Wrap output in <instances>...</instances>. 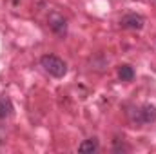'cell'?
<instances>
[{"instance_id":"8992f818","label":"cell","mask_w":156,"mask_h":154,"mask_svg":"<svg viewBox=\"0 0 156 154\" xmlns=\"http://www.w3.org/2000/svg\"><path fill=\"white\" fill-rule=\"evenodd\" d=\"M98 140L96 138H89V140H85V142H82L80 145H78V151L80 152H98Z\"/></svg>"},{"instance_id":"3957f363","label":"cell","mask_w":156,"mask_h":154,"mask_svg":"<svg viewBox=\"0 0 156 154\" xmlns=\"http://www.w3.org/2000/svg\"><path fill=\"white\" fill-rule=\"evenodd\" d=\"M144 24H145V18L142 15H136V13H129V15L122 16V20H120V26L123 29H136V31H140L144 27Z\"/></svg>"},{"instance_id":"277c9868","label":"cell","mask_w":156,"mask_h":154,"mask_svg":"<svg viewBox=\"0 0 156 154\" xmlns=\"http://www.w3.org/2000/svg\"><path fill=\"white\" fill-rule=\"evenodd\" d=\"M49 26H51V29H53L58 37H66V33H67V24H66V18H64V16H60V15H51Z\"/></svg>"},{"instance_id":"7a4b0ae2","label":"cell","mask_w":156,"mask_h":154,"mask_svg":"<svg viewBox=\"0 0 156 154\" xmlns=\"http://www.w3.org/2000/svg\"><path fill=\"white\" fill-rule=\"evenodd\" d=\"M131 120H133V123H136L138 127L154 123L156 121V107L154 105H142V107L134 109Z\"/></svg>"},{"instance_id":"52a82bcc","label":"cell","mask_w":156,"mask_h":154,"mask_svg":"<svg viewBox=\"0 0 156 154\" xmlns=\"http://www.w3.org/2000/svg\"><path fill=\"white\" fill-rule=\"evenodd\" d=\"M118 78L122 80V82H133L134 80V69L131 67V65H120V69H118Z\"/></svg>"},{"instance_id":"5b68a950","label":"cell","mask_w":156,"mask_h":154,"mask_svg":"<svg viewBox=\"0 0 156 154\" xmlns=\"http://www.w3.org/2000/svg\"><path fill=\"white\" fill-rule=\"evenodd\" d=\"M13 111H15V107H13V102H11V98L9 96H0V120H5V118H9V116L13 114Z\"/></svg>"},{"instance_id":"6da1fadb","label":"cell","mask_w":156,"mask_h":154,"mask_svg":"<svg viewBox=\"0 0 156 154\" xmlns=\"http://www.w3.org/2000/svg\"><path fill=\"white\" fill-rule=\"evenodd\" d=\"M40 65L53 78H64L67 75V64L62 58H58L56 54H44L40 58Z\"/></svg>"},{"instance_id":"ba28073f","label":"cell","mask_w":156,"mask_h":154,"mask_svg":"<svg viewBox=\"0 0 156 154\" xmlns=\"http://www.w3.org/2000/svg\"><path fill=\"white\" fill-rule=\"evenodd\" d=\"M13 2H15V4H18V2H20V0H13Z\"/></svg>"}]
</instances>
